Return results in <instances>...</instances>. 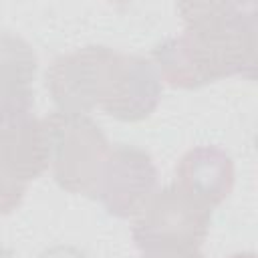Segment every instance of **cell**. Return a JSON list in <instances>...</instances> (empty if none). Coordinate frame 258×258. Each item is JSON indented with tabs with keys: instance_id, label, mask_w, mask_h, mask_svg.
<instances>
[{
	"instance_id": "1",
	"label": "cell",
	"mask_w": 258,
	"mask_h": 258,
	"mask_svg": "<svg viewBox=\"0 0 258 258\" xmlns=\"http://www.w3.org/2000/svg\"><path fill=\"white\" fill-rule=\"evenodd\" d=\"M183 32L151 50L161 81L177 89H200L242 75L254 79L258 8L254 2H179Z\"/></svg>"
},
{
	"instance_id": "9",
	"label": "cell",
	"mask_w": 258,
	"mask_h": 258,
	"mask_svg": "<svg viewBox=\"0 0 258 258\" xmlns=\"http://www.w3.org/2000/svg\"><path fill=\"white\" fill-rule=\"evenodd\" d=\"M0 161L22 181L36 179L48 167V135L32 113L0 123Z\"/></svg>"
},
{
	"instance_id": "12",
	"label": "cell",
	"mask_w": 258,
	"mask_h": 258,
	"mask_svg": "<svg viewBox=\"0 0 258 258\" xmlns=\"http://www.w3.org/2000/svg\"><path fill=\"white\" fill-rule=\"evenodd\" d=\"M143 258H204L198 250H171V252H143Z\"/></svg>"
},
{
	"instance_id": "7",
	"label": "cell",
	"mask_w": 258,
	"mask_h": 258,
	"mask_svg": "<svg viewBox=\"0 0 258 258\" xmlns=\"http://www.w3.org/2000/svg\"><path fill=\"white\" fill-rule=\"evenodd\" d=\"M234 175V161L222 147L198 145L177 161L173 185L200 206L214 210L232 194Z\"/></svg>"
},
{
	"instance_id": "10",
	"label": "cell",
	"mask_w": 258,
	"mask_h": 258,
	"mask_svg": "<svg viewBox=\"0 0 258 258\" xmlns=\"http://www.w3.org/2000/svg\"><path fill=\"white\" fill-rule=\"evenodd\" d=\"M26 194V183H22L2 161H0V216L16 210Z\"/></svg>"
},
{
	"instance_id": "11",
	"label": "cell",
	"mask_w": 258,
	"mask_h": 258,
	"mask_svg": "<svg viewBox=\"0 0 258 258\" xmlns=\"http://www.w3.org/2000/svg\"><path fill=\"white\" fill-rule=\"evenodd\" d=\"M38 258H87V254L75 246H52L44 250Z\"/></svg>"
},
{
	"instance_id": "13",
	"label": "cell",
	"mask_w": 258,
	"mask_h": 258,
	"mask_svg": "<svg viewBox=\"0 0 258 258\" xmlns=\"http://www.w3.org/2000/svg\"><path fill=\"white\" fill-rule=\"evenodd\" d=\"M228 258H256V254L254 252H238V254H232Z\"/></svg>"
},
{
	"instance_id": "14",
	"label": "cell",
	"mask_w": 258,
	"mask_h": 258,
	"mask_svg": "<svg viewBox=\"0 0 258 258\" xmlns=\"http://www.w3.org/2000/svg\"><path fill=\"white\" fill-rule=\"evenodd\" d=\"M0 258H14V256H12V252H10L8 248H4V246L0 244Z\"/></svg>"
},
{
	"instance_id": "8",
	"label": "cell",
	"mask_w": 258,
	"mask_h": 258,
	"mask_svg": "<svg viewBox=\"0 0 258 258\" xmlns=\"http://www.w3.org/2000/svg\"><path fill=\"white\" fill-rule=\"evenodd\" d=\"M38 58L28 40L0 32V123L32 113Z\"/></svg>"
},
{
	"instance_id": "5",
	"label": "cell",
	"mask_w": 258,
	"mask_h": 258,
	"mask_svg": "<svg viewBox=\"0 0 258 258\" xmlns=\"http://www.w3.org/2000/svg\"><path fill=\"white\" fill-rule=\"evenodd\" d=\"M155 189L157 167L145 149L125 143L111 147L97 189V200L111 216H139Z\"/></svg>"
},
{
	"instance_id": "3",
	"label": "cell",
	"mask_w": 258,
	"mask_h": 258,
	"mask_svg": "<svg viewBox=\"0 0 258 258\" xmlns=\"http://www.w3.org/2000/svg\"><path fill=\"white\" fill-rule=\"evenodd\" d=\"M212 210L171 183L153 191L139 212L131 236L141 252L198 250L208 238Z\"/></svg>"
},
{
	"instance_id": "6",
	"label": "cell",
	"mask_w": 258,
	"mask_h": 258,
	"mask_svg": "<svg viewBox=\"0 0 258 258\" xmlns=\"http://www.w3.org/2000/svg\"><path fill=\"white\" fill-rule=\"evenodd\" d=\"M161 89V77L149 58L121 52L113 89L101 109L119 121H143L159 105Z\"/></svg>"
},
{
	"instance_id": "2",
	"label": "cell",
	"mask_w": 258,
	"mask_h": 258,
	"mask_svg": "<svg viewBox=\"0 0 258 258\" xmlns=\"http://www.w3.org/2000/svg\"><path fill=\"white\" fill-rule=\"evenodd\" d=\"M48 165L56 183L71 191L97 198L101 173L111 151L101 127L89 115L50 113L44 119Z\"/></svg>"
},
{
	"instance_id": "4",
	"label": "cell",
	"mask_w": 258,
	"mask_h": 258,
	"mask_svg": "<svg viewBox=\"0 0 258 258\" xmlns=\"http://www.w3.org/2000/svg\"><path fill=\"white\" fill-rule=\"evenodd\" d=\"M121 52L105 44H87L58 54L46 71V87L60 113L87 115L107 101Z\"/></svg>"
}]
</instances>
